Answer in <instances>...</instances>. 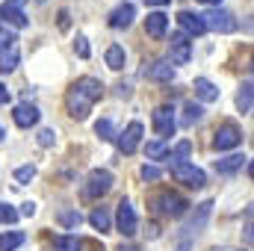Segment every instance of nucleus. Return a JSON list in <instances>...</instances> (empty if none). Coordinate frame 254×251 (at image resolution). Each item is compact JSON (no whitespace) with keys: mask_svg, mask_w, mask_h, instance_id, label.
Returning <instances> with one entry per match:
<instances>
[{"mask_svg":"<svg viewBox=\"0 0 254 251\" xmlns=\"http://www.w3.org/2000/svg\"><path fill=\"white\" fill-rule=\"evenodd\" d=\"M101 98H104V83L95 80V77H80V80L71 83V89H68V95H65V107H68L71 119L83 122V119H89L92 107H95Z\"/></svg>","mask_w":254,"mask_h":251,"instance_id":"obj_1","label":"nucleus"},{"mask_svg":"<svg viewBox=\"0 0 254 251\" xmlns=\"http://www.w3.org/2000/svg\"><path fill=\"white\" fill-rule=\"evenodd\" d=\"M151 207H154V210H157L160 216H169V219H178V216H184V213H187V207H190V201L166 189V192H157V195L151 198Z\"/></svg>","mask_w":254,"mask_h":251,"instance_id":"obj_2","label":"nucleus"},{"mask_svg":"<svg viewBox=\"0 0 254 251\" xmlns=\"http://www.w3.org/2000/svg\"><path fill=\"white\" fill-rule=\"evenodd\" d=\"M113 184H116L113 172L95 169V172H89V178H86V184H83V195H86V198H101V195H107V192L113 189Z\"/></svg>","mask_w":254,"mask_h":251,"instance_id":"obj_3","label":"nucleus"},{"mask_svg":"<svg viewBox=\"0 0 254 251\" xmlns=\"http://www.w3.org/2000/svg\"><path fill=\"white\" fill-rule=\"evenodd\" d=\"M172 178L178 181V184H187L192 189H201L207 184V175L201 172V169H195L192 163H175L172 166Z\"/></svg>","mask_w":254,"mask_h":251,"instance_id":"obj_4","label":"nucleus"},{"mask_svg":"<svg viewBox=\"0 0 254 251\" xmlns=\"http://www.w3.org/2000/svg\"><path fill=\"white\" fill-rule=\"evenodd\" d=\"M201 21H204V27L207 30H216V33H234L237 30V18L231 15V12H225V9H210L207 15H201Z\"/></svg>","mask_w":254,"mask_h":251,"instance_id":"obj_5","label":"nucleus"},{"mask_svg":"<svg viewBox=\"0 0 254 251\" xmlns=\"http://www.w3.org/2000/svg\"><path fill=\"white\" fill-rule=\"evenodd\" d=\"M243 142V130L237 125H222L219 130H216V136H213V148L216 151H231V148H237Z\"/></svg>","mask_w":254,"mask_h":251,"instance_id":"obj_6","label":"nucleus"},{"mask_svg":"<svg viewBox=\"0 0 254 251\" xmlns=\"http://www.w3.org/2000/svg\"><path fill=\"white\" fill-rule=\"evenodd\" d=\"M169 48H172V65H187L192 57V42L190 36L181 30V33H172V42H169Z\"/></svg>","mask_w":254,"mask_h":251,"instance_id":"obj_7","label":"nucleus"},{"mask_svg":"<svg viewBox=\"0 0 254 251\" xmlns=\"http://www.w3.org/2000/svg\"><path fill=\"white\" fill-rule=\"evenodd\" d=\"M116 225H119V234H125V237H133V234H136V228H139V219H136V213H133V204H130L127 198H122V201H119Z\"/></svg>","mask_w":254,"mask_h":251,"instance_id":"obj_8","label":"nucleus"},{"mask_svg":"<svg viewBox=\"0 0 254 251\" xmlns=\"http://www.w3.org/2000/svg\"><path fill=\"white\" fill-rule=\"evenodd\" d=\"M178 127V119H175V107H157L154 110V130L160 139H169Z\"/></svg>","mask_w":254,"mask_h":251,"instance_id":"obj_9","label":"nucleus"},{"mask_svg":"<svg viewBox=\"0 0 254 251\" xmlns=\"http://www.w3.org/2000/svg\"><path fill=\"white\" fill-rule=\"evenodd\" d=\"M116 142H119V151L130 157V154L139 148V142H142V125H139V122H130V125L125 127V133L116 136Z\"/></svg>","mask_w":254,"mask_h":251,"instance_id":"obj_10","label":"nucleus"},{"mask_svg":"<svg viewBox=\"0 0 254 251\" xmlns=\"http://www.w3.org/2000/svg\"><path fill=\"white\" fill-rule=\"evenodd\" d=\"M133 18H136V6L133 3H119L113 12H110V27L113 30H125L133 24Z\"/></svg>","mask_w":254,"mask_h":251,"instance_id":"obj_11","label":"nucleus"},{"mask_svg":"<svg viewBox=\"0 0 254 251\" xmlns=\"http://www.w3.org/2000/svg\"><path fill=\"white\" fill-rule=\"evenodd\" d=\"M142 74L148 80H157V83H172L175 80V65L169 63V60H160V63H151Z\"/></svg>","mask_w":254,"mask_h":251,"instance_id":"obj_12","label":"nucleus"},{"mask_svg":"<svg viewBox=\"0 0 254 251\" xmlns=\"http://www.w3.org/2000/svg\"><path fill=\"white\" fill-rule=\"evenodd\" d=\"M178 24L184 27V33H187L190 39H192V36H204V33H207V27H204L201 15H195V12H187V9L178 15Z\"/></svg>","mask_w":254,"mask_h":251,"instance_id":"obj_13","label":"nucleus"},{"mask_svg":"<svg viewBox=\"0 0 254 251\" xmlns=\"http://www.w3.org/2000/svg\"><path fill=\"white\" fill-rule=\"evenodd\" d=\"M39 116H42V113H39V107H33V104H18V107H15V113H12L15 125L24 127V130L36 125V122H39Z\"/></svg>","mask_w":254,"mask_h":251,"instance_id":"obj_14","label":"nucleus"},{"mask_svg":"<svg viewBox=\"0 0 254 251\" xmlns=\"http://www.w3.org/2000/svg\"><path fill=\"white\" fill-rule=\"evenodd\" d=\"M166 30H169V15H163V12H151V15L145 18V33H148L151 39H163Z\"/></svg>","mask_w":254,"mask_h":251,"instance_id":"obj_15","label":"nucleus"},{"mask_svg":"<svg viewBox=\"0 0 254 251\" xmlns=\"http://www.w3.org/2000/svg\"><path fill=\"white\" fill-rule=\"evenodd\" d=\"M210 213H213V201H204V204H198V213L190 219V225L184 228L187 234H198L204 225H207V219H210Z\"/></svg>","mask_w":254,"mask_h":251,"instance_id":"obj_16","label":"nucleus"},{"mask_svg":"<svg viewBox=\"0 0 254 251\" xmlns=\"http://www.w3.org/2000/svg\"><path fill=\"white\" fill-rule=\"evenodd\" d=\"M195 95L204 101V104H213V101H219V89L207 80V77H198L195 80Z\"/></svg>","mask_w":254,"mask_h":251,"instance_id":"obj_17","label":"nucleus"},{"mask_svg":"<svg viewBox=\"0 0 254 251\" xmlns=\"http://www.w3.org/2000/svg\"><path fill=\"white\" fill-rule=\"evenodd\" d=\"M243 163H246L243 154H231V157H225V160H216V172H219V175H234V172L243 169Z\"/></svg>","mask_w":254,"mask_h":251,"instance_id":"obj_18","label":"nucleus"},{"mask_svg":"<svg viewBox=\"0 0 254 251\" xmlns=\"http://www.w3.org/2000/svg\"><path fill=\"white\" fill-rule=\"evenodd\" d=\"M89 222H92V228H95V231H101V234H107V231H110V225H113V219H110V210H107V207H98V210L89 216Z\"/></svg>","mask_w":254,"mask_h":251,"instance_id":"obj_19","label":"nucleus"},{"mask_svg":"<svg viewBox=\"0 0 254 251\" xmlns=\"http://www.w3.org/2000/svg\"><path fill=\"white\" fill-rule=\"evenodd\" d=\"M0 18H6V21H9L12 27H18V30L27 27V15H24L21 9H15V6H3V9H0Z\"/></svg>","mask_w":254,"mask_h":251,"instance_id":"obj_20","label":"nucleus"},{"mask_svg":"<svg viewBox=\"0 0 254 251\" xmlns=\"http://www.w3.org/2000/svg\"><path fill=\"white\" fill-rule=\"evenodd\" d=\"M107 65H110L113 71H122V68H125V48L110 45V48H107Z\"/></svg>","mask_w":254,"mask_h":251,"instance_id":"obj_21","label":"nucleus"},{"mask_svg":"<svg viewBox=\"0 0 254 251\" xmlns=\"http://www.w3.org/2000/svg\"><path fill=\"white\" fill-rule=\"evenodd\" d=\"M18 246H24V234H21V231L0 234V251H15Z\"/></svg>","mask_w":254,"mask_h":251,"instance_id":"obj_22","label":"nucleus"},{"mask_svg":"<svg viewBox=\"0 0 254 251\" xmlns=\"http://www.w3.org/2000/svg\"><path fill=\"white\" fill-rule=\"evenodd\" d=\"M237 107H240V113H252V80H246V83L240 86Z\"/></svg>","mask_w":254,"mask_h":251,"instance_id":"obj_23","label":"nucleus"},{"mask_svg":"<svg viewBox=\"0 0 254 251\" xmlns=\"http://www.w3.org/2000/svg\"><path fill=\"white\" fill-rule=\"evenodd\" d=\"M54 251H83V243L77 237H57L54 240Z\"/></svg>","mask_w":254,"mask_h":251,"instance_id":"obj_24","label":"nucleus"},{"mask_svg":"<svg viewBox=\"0 0 254 251\" xmlns=\"http://www.w3.org/2000/svg\"><path fill=\"white\" fill-rule=\"evenodd\" d=\"M201 116H204V110H201L198 104H187V107H184V119H181V125L192 127L195 122H201Z\"/></svg>","mask_w":254,"mask_h":251,"instance_id":"obj_25","label":"nucleus"},{"mask_svg":"<svg viewBox=\"0 0 254 251\" xmlns=\"http://www.w3.org/2000/svg\"><path fill=\"white\" fill-rule=\"evenodd\" d=\"M21 60V54L15 51V48H9V51H3V57H0V71L3 74H9V71H15V65Z\"/></svg>","mask_w":254,"mask_h":251,"instance_id":"obj_26","label":"nucleus"},{"mask_svg":"<svg viewBox=\"0 0 254 251\" xmlns=\"http://www.w3.org/2000/svg\"><path fill=\"white\" fill-rule=\"evenodd\" d=\"M145 154H148V160H169V148L163 142H148Z\"/></svg>","mask_w":254,"mask_h":251,"instance_id":"obj_27","label":"nucleus"},{"mask_svg":"<svg viewBox=\"0 0 254 251\" xmlns=\"http://www.w3.org/2000/svg\"><path fill=\"white\" fill-rule=\"evenodd\" d=\"M57 219H60V225H63V228H80V222H83V216H80L77 210H63Z\"/></svg>","mask_w":254,"mask_h":251,"instance_id":"obj_28","label":"nucleus"},{"mask_svg":"<svg viewBox=\"0 0 254 251\" xmlns=\"http://www.w3.org/2000/svg\"><path fill=\"white\" fill-rule=\"evenodd\" d=\"M190 154H192V142H181V145L169 154V160H172V166H175V163H187Z\"/></svg>","mask_w":254,"mask_h":251,"instance_id":"obj_29","label":"nucleus"},{"mask_svg":"<svg viewBox=\"0 0 254 251\" xmlns=\"http://www.w3.org/2000/svg\"><path fill=\"white\" fill-rule=\"evenodd\" d=\"M95 133H98L101 139H116V127H113L110 119H101V122L95 125Z\"/></svg>","mask_w":254,"mask_h":251,"instance_id":"obj_30","label":"nucleus"},{"mask_svg":"<svg viewBox=\"0 0 254 251\" xmlns=\"http://www.w3.org/2000/svg\"><path fill=\"white\" fill-rule=\"evenodd\" d=\"M36 178V169L33 166H21V169H15V181L18 184H30Z\"/></svg>","mask_w":254,"mask_h":251,"instance_id":"obj_31","label":"nucleus"},{"mask_svg":"<svg viewBox=\"0 0 254 251\" xmlns=\"http://www.w3.org/2000/svg\"><path fill=\"white\" fill-rule=\"evenodd\" d=\"M15 219H18V210L0 201V225H9V222H15Z\"/></svg>","mask_w":254,"mask_h":251,"instance_id":"obj_32","label":"nucleus"},{"mask_svg":"<svg viewBox=\"0 0 254 251\" xmlns=\"http://www.w3.org/2000/svg\"><path fill=\"white\" fill-rule=\"evenodd\" d=\"M9 48H15V33L0 27V51H9Z\"/></svg>","mask_w":254,"mask_h":251,"instance_id":"obj_33","label":"nucleus"},{"mask_svg":"<svg viewBox=\"0 0 254 251\" xmlns=\"http://www.w3.org/2000/svg\"><path fill=\"white\" fill-rule=\"evenodd\" d=\"M54 142H57V133H54L51 127H45V130L39 133V145H42V148H51Z\"/></svg>","mask_w":254,"mask_h":251,"instance_id":"obj_34","label":"nucleus"},{"mask_svg":"<svg viewBox=\"0 0 254 251\" xmlns=\"http://www.w3.org/2000/svg\"><path fill=\"white\" fill-rule=\"evenodd\" d=\"M74 51H77V57L89 60V42H86V36H77V42H74Z\"/></svg>","mask_w":254,"mask_h":251,"instance_id":"obj_35","label":"nucleus"},{"mask_svg":"<svg viewBox=\"0 0 254 251\" xmlns=\"http://www.w3.org/2000/svg\"><path fill=\"white\" fill-rule=\"evenodd\" d=\"M142 181H160V169L157 166H142Z\"/></svg>","mask_w":254,"mask_h":251,"instance_id":"obj_36","label":"nucleus"},{"mask_svg":"<svg viewBox=\"0 0 254 251\" xmlns=\"http://www.w3.org/2000/svg\"><path fill=\"white\" fill-rule=\"evenodd\" d=\"M33 213H36V204L27 201V204H21V213H18V216H33Z\"/></svg>","mask_w":254,"mask_h":251,"instance_id":"obj_37","label":"nucleus"},{"mask_svg":"<svg viewBox=\"0 0 254 251\" xmlns=\"http://www.w3.org/2000/svg\"><path fill=\"white\" fill-rule=\"evenodd\" d=\"M9 98H12V95H9V89L0 83V104H9Z\"/></svg>","mask_w":254,"mask_h":251,"instance_id":"obj_38","label":"nucleus"},{"mask_svg":"<svg viewBox=\"0 0 254 251\" xmlns=\"http://www.w3.org/2000/svg\"><path fill=\"white\" fill-rule=\"evenodd\" d=\"M145 234H148L151 240H157V237H160V228H157V225H148V231H145Z\"/></svg>","mask_w":254,"mask_h":251,"instance_id":"obj_39","label":"nucleus"},{"mask_svg":"<svg viewBox=\"0 0 254 251\" xmlns=\"http://www.w3.org/2000/svg\"><path fill=\"white\" fill-rule=\"evenodd\" d=\"M60 27H63V30H68V12H60Z\"/></svg>","mask_w":254,"mask_h":251,"instance_id":"obj_40","label":"nucleus"},{"mask_svg":"<svg viewBox=\"0 0 254 251\" xmlns=\"http://www.w3.org/2000/svg\"><path fill=\"white\" fill-rule=\"evenodd\" d=\"M210 251H243V249H231V246H216V249H210Z\"/></svg>","mask_w":254,"mask_h":251,"instance_id":"obj_41","label":"nucleus"},{"mask_svg":"<svg viewBox=\"0 0 254 251\" xmlns=\"http://www.w3.org/2000/svg\"><path fill=\"white\" fill-rule=\"evenodd\" d=\"M145 3H151V6H166L169 0H145Z\"/></svg>","mask_w":254,"mask_h":251,"instance_id":"obj_42","label":"nucleus"},{"mask_svg":"<svg viewBox=\"0 0 254 251\" xmlns=\"http://www.w3.org/2000/svg\"><path fill=\"white\" fill-rule=\"evenodd\" d=\"M21 3H24V0H9L6 6H15V9H21Z\"/></svg>","mask_w":254,"mask_h":251,"instance_id":"obj_43","label":"nucleus"},{"mask_svg":"<svg viewBox=\"0 0 254 251\" xmlns=\"http://www.w3.org/2000/svg\"><path fill=\"white\" fill-rule=\"evenodd\" d=\"M201 3H207V6H213V9H216V6H219L222 0H201Z\"/></svg>","mask_w":254,"mask_h":251,"instance_id":"obj_44","label":"nucleus"},{"mask_svg":"<svg viewBox=\"0 0 254 251\" xmlns=\"http://www.w3.org/2000/svg\"><path fill=\"white\" fill-rule=\"evenodd\" d=\"M119 251H139V249H133V246H119Z\"/></svg>","mask_w":254,"mask_h":251,"instance_id":"obj_45","label":"nucleus"},{"mask_svg":"<svg viewBox=\"0 0 254 251\" xmlns=\"http://www.w3.org/2000/svg\"><path fill=\"white\" fill-rule=\"evenodd\" d=\"M3 139H6V130H3V127H0V142H3Z\"/></svg>","mask_w":254,"mask_h":251,"instance_id":"obj_46","label":"nucleus"}]
</instances>
